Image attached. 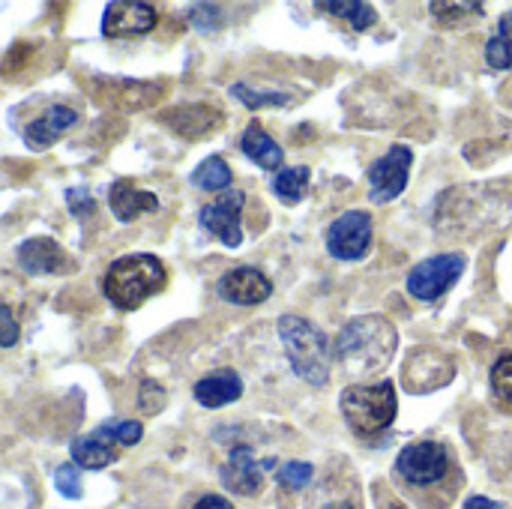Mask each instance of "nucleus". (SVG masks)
<instances>
[{
	"label": "nucleus",
	"mask_w": 512,
	"mask_h": 509,
	"mask_svg": "<svg viewBox=\"0 0 512 509\" xmlns=\"http://www.w3.org/2000/svg\"><path fill=\"white\" fill-rule=\"evenodd\" d=\"M456 378V363L441 348H414L402 366V387L411 396H426Z\"/></svg>",
	"instance_id": "6"
},
{
	"label": "nucleus",
	"mask_w": 512,
	"mask_h": 509,
	"mask_svg": "<svg viewBox=\"0 0 512 509\" xmlns=\"http://www.w3.org/2000/svg\"><path fill=\"white\" fill-rule=\"evenodd\" d=\"M78 123V111L69 105H51L45 114H39L36 120H30L24 126V144L30 150H45L51 147L66 129H72Z\"/></svg>",
	"instance_id": "15"
},
{
	"label": "nucleus",
	"mask_w": 512,
	"mask_h": 509,
	"mask_svg": "<svg viewBox=\"0 0 512 509\" xmlns=\"http://www.w3.org/2000/svg\"><path fill=\"white\" fill-rule=\"evenodd\" d=\"M69 453H72V462L87 471H102L117 462V444H111L102 432L78 435L69 444Z\"/></svg>",
	"instance_id": "19"
},
{
	"label": "nucleus",
	"mask_w": 512,
	"mask_h": 509,
	"mask_svg": "<svg viewBox=\"0 0 512 509\" xmlns=\"http://www.w3.org/2000/svg\"><path fill=\"white\" fill-rule=\"evenodd\" d=\"M189 180H192L198 189H204V192H228L234 174H231V165H228L219 153H213V156H207V159L192 171Z\"/></svg>",
	"instance_id": "22"
},
{
	"label": "nucleus",
	"mask_w": 512,
	"mask_h": 509,
	"mask_svg": "<svg viewBox=\"0 0 512 509\" xmlns=\"http://www.w3.org/2000/svg\"><path fill=\"white\" fill-rule=\"evenodd\" d=\"M276 333L294 375L312 387H324L330 381L333 360H336V348L330 345L327 333L300 315H282L276 321Z\"/></svg>",
	"instance_id": "2"
},
{
	"label": "nucleus",
	"mask_w": 512,
	"mask_h": 509,
	"mask_svg": "<svg viewBox=\"0 0 512 509\" xmlns=\"http://www.w3.org/2000/svg\"><path fill=\"white\" fill-rule=\"evenodd\" d=\"M243 204H246V195L240 189H228L216 201L201 207L198 222H201L204 231L219 237L228 249H237L243 243V222H240L243 219Z\"/></svg>",
	"instance_id": "10"
},
{
	"label": "nucleus",
	"mask_w": 512,
	"mask_h": 509,
	"mask_svg": "<svg viewBox=\"0 0 512 509\" xmlns=\"http://www.w3.org/2000/svg\"><path fill=\"white\" fill-rule=\"evenodd\" d=\"M108 207H111L114 219L135 222L144 213H156L159 198L153 192H147V189H138L132 180H114V186L108 192Z\"/></svg>",
	"instance_id": "17"
},
{
	"label": "nucleus",
	"mask_w": 512,
	"mask_h": 509,
	"mask_svg": "<svg viewBox=\"0 0 512 509\" xmlns=\"http://www.w3.org/2000/svg\"><path fill=\"white\" fill-rule=\"evenodd\" d=\"M372 216L366 210H348L327 228V252L336 261H360L372 246Z\"/></svg>",
	"instance_id": "9"
},
{
	"label": "nucleus",
	"mask_w": 512,
	"mask_h": 509,
	"mask_svg": "<svg viewBox=\"0 0 512 509\" xmlns=\"http://www.w3.org/2000/svg\"><path fill=\"white\" fill-rule=\"evenodd\" d=\"M240 150L246 153V159H252V162H255L258 168H264V171L282 168V159H285V153H282V147L276 144V138L267 135V129H264L258 120H252V123L246 126V132H243V138H240Z\"/></svg>",
	"instance_id": "20"
},
{
	"label": "nucleus",
	"mask_w": 512,
	"mask_h": 509,
	"mask_svg": "<svg viewBox=\"0 0 512 509\" xmlns=\"http://www.w3.org/2000/svg\"><path fill=\"white\" fill-rule=\"evenodd\" d=\"M273 465H276L273 459L255 462L252 447H249V444H237V447L231 450L228 462L222 465L219 480H222V486H225L228 492L252 498V495L261 492V486H264V471L273 468Z\"/></svg>",
	"instance_id": "12"
},
{
	"label": "nucleus",
	"mask_w": 512,
	"mask_h": 509,
	"mask_svg": "<svg viewBox=\"0 0 512 509\" xmlns=\"http://www.w3.org/2000/svg\"><path fill=\"white\" fill-rule=\"evenodd\" d=\"M216 294L234 306H258L273 294V282L258 267H234L216 282Z\"/></svg>",
	"instance_id": "13"
},
{
	"label": "nucleus",
	"mask_w": 512,
	"mask_h": 509,
	"mask_svg": "<svg viewBox=\"0 0 512 509\" xmlns=\"http://www.w3.org/2000/svg\"><path fill=\"white\" fill-rule=\"evenodd\" d=\"M318 9L324 12H333L339 18H345L354 30H369L375 21H378V12L372 3H363V0H336V3H318Z\"/></svg>",
	"instance_id": "24"
},
{
	"label": "nucleus",
	"mask_w": 512,
	"mask_h": 509,
	"mask_svg": "<svg viewBox=\"0 0 512 509\" xmlns=\"http://www.w3.org/2000/svg\"><path fill=\"white\" fill-rule=\"evenodd\" d=\"M96 432H102L117 447H135L144 438V426L135 420H105Z\"/></svg>",
	"instance_id": "27"
},
{
	"label": "nucleus",
	"mask_w": 512,
	"mask_h": 509,
	"mask_svg": "<svg viewBox=\"0 0 512 509\" xmlns=\"http://www.w3.org/2000/svg\"><path fill=\"white\" fill-rule=\"evenodd\" d=\"M414 153L405 144H393L372 168H369V198L372 204H390L396 201L411 177Z\"/></svg>",
	"instance_id": "8"
},
{
	"label": "nucleus",
	"mask_w": 512,
	"mask_h": 509,
	"mask_svg": "<svg viewBox=\"0 0 512 509\" xmlns=\"http://www.w3.org/2000/svg\"><path fill=\"white\" fill-rule=\"evenodd\" d=\"M324 509H354V507H351V504H327Z\"/></svg>",
	"instance_id": "37"
},
{
	"label": "nucleus",
	"mask_w": 512,
	"mask_h": 509,
	"mask_svg": "<svg viewBox=\"0 0 512 509\" xmlns=\"http://www.w3.org/2000/svg\"><path fill=\"white\" fill-rule=\"evenodd\" d=\"M18 267L27 276H54L75 270V261L51 237H30L18 246Z\"/></svg>",
	"instance_id": "14"
},
{
	"label": "nucleus",
	"mask_w": 512,
	"mask_h": 509,
	"mask_svg": "<svg viewBox=\"0 0 512 509\" xmlns=\"http://www.w3.org/2000/svg\"><path fill=\"white\" fill-rule=\"evenodd\" d=\"M165 123L183 138H207L222 123V114L210 105H177L165 114Z\"/></svg>",
	"instance_id": "18"
},
{
	"label": "nucleus",
	"mask_w": 512,
	"mask_h": 509,
	"mask_svg": "<svg viewBox=\"0 0 512 509\" xmlns=\"http://www.w3.org/2000/svg\"><path fill=\"white\" fill-rule=\"evenodd\" d=\"M165 402H168L165 387L156 384L153 378H144V381H141V390H138V408H141L144 414H159V411L165 408Z\"/></svg>",
	"instance_id": "31"
},
{
	"label": "nucleus",
	"mask_w": 512,
	"mask_h": 509,
	"mask_svg": "<svg viewBox=\"0 0 512 509\" xmlns=\"http://www.w3.org/2000/svg\"><path fill=\"white\" fill-rule=\"evenodd\" d=\"M390 509H405V507H390Z\"/></svg>",
	"instance_id": "38"
},
{
	"label": "nucleus",
	"mask_w": 512,
	"mask_h": 509,
	"mask_svg": "<svg viewBox=\"0 0 512 509\" xmlns=\"http://www.w3.org/2000/svg\"><path fill=\"white\" fill-rule=\"evenodd\" d=\"M462 509H504V507H501V504H495L492 498L474 495V498H468V501H465V507Z\"/></svg>",
	"instance_id": "36"
},
{
	"label": "nucleus",
	"mask_w": 512,
	"mask_h": 509,
	"mask_svg": "<svg viewBox=\"0 0 512 509\" xmlns=\"http://www.w3.org/2000/svg\"><path fill=\"white\" fill-rule=\"evenodd\" d=\"M0 315H3V336H0V345H3V348H12V345L18 342V324H15V318H12L9 303L0 306Z\"/></svg>",
	"instance_id": "34"
},
{
	"label": "nucleus",
	"mask_w": 512,
	"mask_h": 509,
	"mask_svg": "<svg viewBox=\"0 0 512 509\" xmlns=\"http://www.w3.org/2000/svg\"><path fill=\"white\" fill-rule=\"evenodd\" d=\"M429 12H432L441 24H456V21H465V18L483 15V12H486V6H483V3H471V0H459V3L435 0V3H429Z\"/></svg>",
	"instance_id": "26"
},
{
	"label": "nucleus",
	"mask_w": 512,
	"mask_h": 509,
	"mask_svg": "<svg viewBox=\"0 0 512 509\" xmlns=\"http://www.w3.org/2000/svg\"><path fill=\"white\" fill-rule=\"evenodd\" d=\"M399 348V333L384 315L351 318L336 336V363L348 375H375L390 366Z\"/></svg>",
	"instance_id": "1"
},
{
	"label": "nucleus",
	"mask_w": 512,
	"mask_h": 509,
	"mask_svg": "<svg viewBox=\"0 0 512 509\" xmlns=\"http://www.w3.org/2000/svg\"><path fill=\"white\" fill-rule=\"evenodd\" d=\"M159 15L150 3L141 0H114L102 12V36L105 39H132L144 36L156 27Z\"/></svg>",
	"instance_id": "11"
},
{
	"label": "nucleus",
	"mask_w": 512,
	"mask_h": 509,
	"mask_svg": "<svg viewBox=\"0 0 512 509\" xmlns=\"http://www.w3.org/2000/svg\"><path fill=\"white\" fill-rule=\"evenodd\" d=\"M231 96L240 99L249 111H258V108H282L291 102L288 93H276V90H255L249 84H231Z\"/></svg>",
	"instance_id": "25"
},
{
	"label": "nucleus",
	"mask_w": 512,
	"mask_h": 509,
	"mask_svg": "<svg viewBox=\"0 0 512 509\" xmlns=\"http://www.w3.org/2000/svg\"><path fill=\"white\" fill-rule=\"evenodd\" d=\"M66 204L75 216H90L96 210V198L84 189V186H75V189H66Z\"/></svg>",
	"instance_id": "33"
},
{
	"label": "nucleus",
	"mask_w": 512,
	"mask_h": 509,
	"mask_svg": "<svg viewBox=\"0 0 512 509\" xmlns=\"http://www.w3.org/2000/svg\"><path fill=\"white\" fill-rule=\"evenodd\" d=\"M192 509H234L231 507V501L228 498H222V495H204L198 504Z\"/></svg>",
	"instance_id": "35"
},
{
	"label": "nucleus",
	"mask_w": 512,
	"mask_h": 509,
	"mask_svg": "<svg viewBox=\"0 0 512 509\" xmlns=\"http://www.w3.org/2000/svg\"><path fill=\"white\" fill-rule=\"evenodd\" d=\"M315 477V468L309 462H285L279 471H276V480L282 489H291V492H300L312 483Z\"/></svg>",
	"instance_id": "29"
},
{
	"label": "nucleus",
	"mask_w": 512,
	"mask_h": 509,
	"mask_svg": "<svg viewBox=\"0 0 512 509\" xmlns=\"http://www.w3.org/2000/svg\"><path fill=\"white\" fill-rule=\"evenodd\" d=\"M189 21H192L198 30H204V33L219 30V27H222V9L213 6V3H192V6H189Z\"/></svg>",
	"instance_id": "32"
},
{
	"label": "nucleus",
	"mask_w": 512,
	"mask_h": 509,
	"mask_svg": "<svg viewBox=\"0 0 512 509\" xmlns=\"http://www.w3.org/2000/svg\"><path fill=\"white\" fill-rule=\"evenodd\" d=\"M465 267H468V258L462 252H441V255L423 258L420 264L411 267L405 288L414 300L435 303L462 279Z\"/></svg>",
	"instance_id": "5"
},
{
	"label": "nucleus",
	"mask_w": 512,
	"mask_h": 509,
	"mask_svg": "<svg viewBox=\"0 0 512 509\" xmlns=\"http://www.w3.org/2000/svg\"><path fill=\"white\" fill-rule=\"evenodd\" d=\"M54 486L63 498L69 501H78L84 495V486H81V468L75 462H66L54 471Z\"/></svg>",
	"instance_id": "30"
},
{
	"label": "nucleus",
	"mask_w": 512,
	"mask_h": 509,
	"mask_svg": "<svg viewBox=\"0 0 512 509\" xmlns=\"http://www.w3.org/2000/svg\"><path fill=\"white\" fill-rule=\"evenodd\" d=\"M309 186H312V171H309L306 165L282 168V171L273 177V195H276L282 204H300V201L309 195Z\"/></svg>",
	"instance_id": "21"
},
{
	"label": "nucleus",
	"mask_w": 512,
	"mask_h": 509,
	"mask_svg": "<svg viewBox=\"0 0 512 509\" xmlns=\"http://www.w3.org/2000/svg\"><path fill=\"white\" fill-rule=\"evenodd\" d=\"M486 63L492 69H510L512 66V9L501 15L495 36L486 42Z\"/></svg>",
	"instance_id": "23"
},
{
	"label": "nucleus",
	"mask_w": 512,
	"mask_h": 509,
	"mask_svg": "<svg viewBox=\"0 0 512 509\" xmlns=\"http://www.w3.org/2000/svg\"><path fill=\"white\" fill-rule=\"evenodd\" d=\"M396 474L408 486H435L450 474V453L438 441H417L408 444L396 459Z\"/></svg>",
	"instance_id": "7"
},
{
	"label": "nucleus",
	"mask_w": 512,
	"mask_h": 509,
	"mask_svg": "<svg viewBox=\"0 0 512 509\" xmlns=\"http://www.w3.org/2000/svg\"><path fill=\"white\" fill-rule=\"evenodd\" d=\"M192 396L201 408H225L243 396V378L234 369H216L192 387Z\"/></svg>",
	"instance_id": "16"
},
{
	"label": "nucleus",
	"mask_w": 512,
	"mask_h": 509,
	"mask_svg": "<svg viewBox=\"0 0 512 509\" xmlns=\"http://www.w3.org/2000/svg\"><path fill=\"white\" fill-rule=\"evenodd\" d=\"M339 408L345 423L351 426L354 435L360 438H375L387 432L396 423L399 414V399H396V384L381 381V384H351L339 396Z\"/></svg>",
	"instance_id": "4"
},
{
	"label": "nucleus",
	"mask_w": 512,
	"mask_h": 509,
	"mask_svg": "<svg viewBox=\"0 0 512 509\" xmlns=\"http://www.w3.org/2000/svg\"><path fill=\"white\" fill-rule=\"evenodd\" d=\"M489 381H492V393H495V399H498L501 405L512 408V354H504V357H498V360H495Z\"/></svg>",
	"instance_id": "28"
},
{
	"label": "nucleus",
	"mask_w": 512,
	"mask_h": 509,
	"mask_svg": "<svg viewBox=\"0 0 512 509\" xmlns=\"http://www.w3.org/2000/svg\"><path fill=\"white\" fill-rule=\"evenodd\" d=\"M165 282H168L165 264L150 252H135V255L117 258L105 270L102 291L117 309L132 312L141 303H147L153 294H159L165 288Z\"/></svg>",
	"instance_id": "3"
}]
</instances>
